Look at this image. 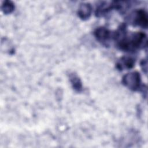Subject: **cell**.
<instances>
[{
  "instance_id": "obj_1",
  "label": "cell",
  "mask_w": 148,
  "mask_h": 148,
  "mask_svg": "<svg viewBox=\"0 0 148 148\" xmlns=\"http://www.w3.org/2000/svg\"><path fill=\"white\" fill-rule=\"evenodd\" d=\"M117 47L124 51L134 52L147 46V36L143 32H135L128 34L125 24H122L112 33Z\"/></svg>"
},
{
  "instance_id": "obj_2",
  "label": "cell",
  "mask_w": 148,
  "mask_h": 148,
  "mask_svg": "<svg viewBox=\"0 0 148 148\" xmlns=\"http://www.w3.org/2000/svg\"><path fill=\"white\" fill-rule=\"evenodd\" d=\"M123 84L132 91H140L143 85L141 84V77L137 71L126 73L122 78Z\"/></svg>"
},
{
  "instance_id": "obj_5",
  "label": "cell",
  "mask_w": 148,
  "mask_h": 148,
  "mask_svg": "<svg viewBox=\"0 0 148 148\" xmlns=\"http://www.w3.org/2000/svg\"><path fill=\"white\" fill-rule=\"evenodd\" d=\"M135 63V60L134 58L125 56L122 57L116 64L117 68L121 71L125 69H130L134 67Z\"/></svg>"
},
{
  "instance_id": "obj_8",
  "label": "cell",
  "mask_w": 148,
  "mask_h": 148,
  "mask_svg": "<svg viewBox=\"0 0 148 148\" xmlns=\"http://www.w3.org/2000/svg\"><path fill=\"white\" fill-rule=\"evenodd\" d=\"M2 9L4 13L9 14L12 13L14 10V5L12 2L6 1L3 2V3L2 5Z\"/></svg>"
},
{
  "instance_id": "obj_3",
  "label": "cell",
  "mask_w": 148,
  "mask_h": 148,
  "mask_svg": "<svg viewBox=\"0 0 148 148\" xmlns=\"http://www.w3.org/2000/svg\"><path fill=\"white\" fill-rule=\"evenodd\" d=\"M129 22L134 26L146 29L148 24V17L146 12L142 9L132 12L128 17Z\"/></svg>"
},
{
  "instance_id": "obj_7",
  "label": "cell",
  "mask_w": 148,
  "mask_h": 148,
  "mask_svg": "<svg viewBox=\"0 0 148 148\" xmlns=\"http://www.w3.org/2000/svg\"><path fill=\"white\" fill-rule=\"evenodd\" d=\"M69 79L72 85L73 88L77 91H81L82 90V84L80 78L75 73H71L69 75Z\"/></svg>"
},
{
  "instance_id": "obj_9",
  "label": "cell",
  "mask_w": 148,
  "mask_h": 148,
  "mask_svg": "<svg viewBox=\"0 0 148 148\" xmlns=\"http://www.w3.org/2000/svg\"><path fill=\"white\" fill-rule=\"evenodd\" d=\"M140 66L142 68V70L143 71V72L145 73V74L147 73V60L145 59L142 60V61L140 62Z\"/></svg>"
},
{
  "instance_id": "obj_4",
  "label": "cell",
  "mask_w": 148,
  "mask_h": 148,
  "mask_svg": "<svg viewBox=\"0 0 148 148\" xmlns=\"http://www.w3.org/2000/svg\"><path fill=\"white\" fill-rule=\"evenodd\" d=\"M94 34L97 40L105 46H108L109 42L112 38V32L103 27L96 28Z\"/></svg>"
},
{
  "instance_id": "obj_6",
  "label": "cell",
  "mask_w": 148,
  "mask_h": 148,
  "mask_svg": "<svg viewBox=\"0 0 148 148\" xmlns=\"http://www.w3.org/2000/svg\"><path fill=\"white\" fill-rule=\"evenodd\" d=\"M92 6L89 3H82L77 11L78 16L83 20H87L91 16Z\"/></svg>"
}]
</instances>
